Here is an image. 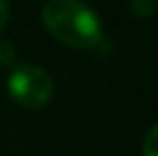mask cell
Instances as JSON below:
<instances>
[{
  "label": "cell",
  "mask_w": 158,
  "mask_h": 156,
  "mask_svg": "<svg viewBox=\"0 0 158 156\" xmlns=\"http://www.w3.org/2000/svg\"><path fill=\"white\" fill-rule=\"evenodd\" d=\"M41 21L57 41L71 48H92L103 37L99 14L83 0H48Z\"/></svg>",
  "instance_id": "obj_1"
},
{
  "label": "cell",
  "mask_w": 158,
  "mask_h": 156,
  "mask_svg": "<svg viewBox=\"0 0 158 156\" xmlns=\"http://www.w3.org/2000/svg\"><path fill=\"white\" fill-rule=\"evenodd\" d=\"M7 90L19 106L39 110L53 99V78L46 69L35 64H21L7 78Z\"/></svg>",
  "instance_id": "obj_2"
},
{
  "label": "cell",
  "mask_w": 158,
  "mask_h": 156,
  "mask_svg": "<svg viewBox=\"0 0 158 156\" xmlns=\"http://www.w3.org/2000/svg\"><path fill=\"white\" fill-rule=\"evenodd\" d=\"M142 156H158V124L147 133L142 145Z\"/></svg>",
  "instance_id": "obj_3"
},
{
  "label": "cell",
  "mask_w": 158,
  "mask_h": 156,
  "mask_svg": "<svg viewBox=\"0 0 158 156\" xmlns=\"http://www.w3.org/2000/svg\"><path fill=\"white\" fill-rule=\"evenodd\" d=\"M131 9L138 16L147 19V16H151L156 12V0H131Z\"/></svg>",
  "instance_id": "obj_4"
},
{
  "label": "cell",
  "mask_w": 158,
  "mask_h": 156,
  "mask_svg": "<svg viewBox=\"0 0 158 156\" xmlns=\"http://www.w3.org/2000/svg\"><path fill=\"white\" fill-rule=\"evenodd\" d=\"M14 46L9 44L7 39H0V64L2 67H9V64L14 62Z\"/></svg>",
  "instance_id": "obj_5"
},
{
  "label": "cell",
  "mask_w": 158,
  "mask_h": 156,
  "mask_svg": "<svg viewBox=\"0 0 158 156\" xmlns=\"http://www.w3.org/2000/svg\"><path fill=\"white\" fill-rule=\"evenodd\" d=\"M7 19H9V5H7V0H0V30L5 28Z\"/></svg>",
  "instance_id": "obj_6"
}]
</instances>
